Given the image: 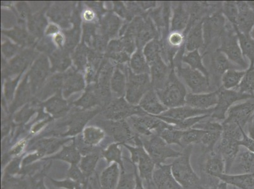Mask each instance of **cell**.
<instances>
[{
  "label": "cell",
  "instance_id": "24",
  "mask_svg": "<svg viewBox=\"0 0 254 189\" xmlns=\"http://www.w3.org/2000/svg\"><path fill=\"white\" fill-rule=\"evenodd\" d=\"M239 39V43L244 57L250 60V65L254 66V40L251 34H244L233 26Z\"/></svg>",
  "mask_w": 254,
  "mask_h": 189
},
{
  "label": "cell",
  "instance_id": "22",
  "mask_svg": "<svg viewBox=\"0 0 254 189\" xmlns=\"http://www.w3.org/2000/svg\"><path fill=\"white\" fill-rule=\"evenodd\" d=\"M211 70L216 75L222 77L224 73L230 70H235V65L228 59L225 54L216 49L211 56Z\"/></svg>",
  "mask_w": 254,
  "mask_h": 189
},
{
  "label": "cell",
  "instance_id": "18",
  "mask_svg": "<svg viewBox=\"0 0 254 189\" xmlns=\"http://www.w3.org/2000/svg\"><path fill=\"white\" fill-rule=\"evenodd\" d=\"M213 110L214 108L207 110H200L194 109V108L186 105L182 106V107L169 109L160 116L175 120H179V121H183V120L190 119L191 117L204 116V115H211Z\"/></svg>",
  "mask_w": 254,
  "mask_h": 189
},
{
  "label": "cell",
  "instance_id": "17",
  "mask_svg": "<svg viewBox=\"0 0 254 189\" xmlns=\"http://www.w3.org/2000/svg\"><path fill=\"white\" fill-rule=\"evenodd\" d=\"M140 107L147 114L160 116L169 109L166 107L159 99L158 94L153 89L145 94L140 102Z\"/></svg>",
  "mask_w": 254,
  "mask_h": 189
},
{
  "label": "cell",
  "instance_id": "25",
  "mask_svg": "<svg viewBox=\"0 0 254 189\" xmlns=\"http://www.w3.org/2000/svg\"><path fill=\"white\" fill-rule=\"evenodd\" d=\"M143 52L149 66L159 59H163L162 45L160 40L155 39L150 41L144 46Z\"/></svg>",
  "mask_w": 254,
  "mask_h": 189
},
{
  "label": "cell",
  "instance_id": "37",
  "mask_svg": "<svg viewBox=\"0 0 254 189\" xmlns=\"http://www.w3.org/2000/svg\"><path fill=\"white\" fill-rule=\"evenodd\" d=\"M161 41H165L171 47L180 49L185 46L186 36L184 32L172 31L170 32L166 39Z\"/></svg>",
  "mask_w": 254,
  "mask_h": 189
},
{
  "label": "cell",
  "instance_id": "51",
  "mask_svg": "<svg viewBox=\"0 0 254 189\" xmlns=\"http://www.w3.org/2000/svg\"><path fill=\"white\" fill-rule=\"evenodd\" d=\"M25 145V142H21L18 144L17 146H16L15 148H13V150L11 151V153L12 154H17L19 153L20 151L22 150L23 147Z\"/></svg>",
  "mask_w": 254,
  "mask_h": 189
},
{
  "label": "cell",
  "instance_id": "8",
  "mask_svg": "<svg viewBox=\"0 0 254 189\" xmlns=\"http://www.w3.org/2000/svg\"><path fill=\"white\" fill-rule=\"evenodd\" d=\"M216 152L220 154L225 163V174H228L239 151V141L221 134Z\"/></svg>",
  "mask_w": 254,
  "mask_h": 189
},
{
  "label": "cell",
  "instance_id": "33",
  "mask_svg": "<svg viewBox=\"0 0 254 189\" xmlns=\"http://www.w3.org/2000/svg\"><path fill=\"white\" fill-rule=\"evenodd\" d=\"M205 133V131L195 128L184 131L181 139L182 146H184V145L190 146L192 144L200 143Z\"/></svg>",
  "mask_w": 254,
  "mask_h": 189
},
{
  "label": "cell",
  "instance_id": "26",
  "mask_svg": "<svg viewBox=\"0 0 254 189\" xmlns=\"http://www.w3.org/2000/svg\"><path fill=\"white\" fill-rule=\"evenodd\" d=\"M202 59V56L200 54L199 50H195L185 54L182 57V63L187 64L193 70L200 71L207 77L209 78V71L204 66Z\"/></svg>",
  "mask_w": 254,
  "mask_h": 189
},
{
  "label": "cell",
  "instance_id": "40",
  "mask_svg": "<svg viewBox=\"0 0 254 189\" xmlns=\"http://www.w3.org/2000/svg\"><path fill=\"white\" fill-rule=\"evenodd\" d=\"M202 121L195 124L192 128L198 129V130H202L205 131H219L222 132L223 125L222 124L218 123V122L212 121H206L203 123Z\"/></svg>",
  "mask_w": 254,
  "mask_h": 189
},
{
  "label": "cell",
  "instance_id": "14",
  "mask_svg": "<svg viewBox=\"0 0 254 189\" xmlns=\"http://www.w3.org/2000/svg\"><path fill=\"white\" fill-rule=\"evenodd\" d=\"M218 100L217 91L208 93L188 94L186 96V105L200 110H207L214 108Z\"/></svg>",
  "mask_w": 254,
  "mask_h": 189
},
{
  "label": "cell",
  "instance_id": "13",
  "mask_svg": "<svg viewBox=\"0 0 254 189\" xmlns=\"http://www.w3.org/2000/svg\"><path fill=\"white\" fill-rule=\"evenodd\" d=\"M190 16L189 3L178 2L172 6L170 32H184L188 27Z\"/></svg>",
  "mask_w": 254,
  "mask_h": 189
},
{
  "label": "cell",
  "instance_id": "4",
  "mask_svg": "<svg viewBox=\"0 0 254 189\" xmlns=\"http://www.w3.org/2000/svg\"><path fill=\"white\" fill-rule=\"evenodd\" d=\"M142 142L145 151L157 166L162 165L166 159L179 158L182 153L173 150L162 138L154 135Z\"/></svg>",
  "mask_w": 254,
  "mask_h": 189
},
{
  "label": "cell",
  "instance_id": "5",
  "mask_svg": "<svg viewBox=\"0 0 254 189\" xmlns=\"http://www.w3.org/2000/svg\"><path fill=\"white\" fill-rule=\"evenodd\" d=\"M218 100L211 117L214 120L226 119L228 110L232 107L233 103L240 100L254 98V96L240 93L236 90H227L222 87L218 89Z\"/></svg>",
  "mask_w": 254,
  "mask_h": 189
},
{
  "label": "cell",
  "instance_id": "53",
  "mask_svg": "<svg viewBox=\"0 0 254 189\" xmlns=\"http://www.w3.org/2000/svg\"><path fill=\"white\" fill-rule=\"evenodd\" d=\"M56 39L57 43L60 45V44L62 43V41H63V37L59 34V35L57 36L56 39Z\"/></svg>",
  "mask_w": 254,
  "mask_h": 189
},
{
  "label": "cell",
  "instance_id": "46",
  "mask_svg": "<svg viewBox=\"0 0 254 189\" xmlns=\"http://www.w3.org/2000/svg\"><path fill=\"white\" fill-rule=\"evenodd\" d=\"M247 124H248V136L254 140V112Z\"/></svg>",
  "mask_w": 254,
  "mask_h": 189
},
{
  "label": "cell",
  "instance_id": "3",
  "mask_svg": "<svg viewBox=\"0 0 254 189\" xmlns=\"http://www.w3.org/2000/svg\"><path fill=\"white\" fill-rule=\"evenodd\" d=\"M219 43L220 44L217 49L225 54L233 64L245 70L249 68L248 64L245 60L240 49L236 32L230 23L226 24Z\"/></svg>",
  "mask_w": 254,
  "mask_h": 189
},
{
  "label": "cell",
  "instance_id": "6",
  "mask_svg": "<svg viewBox=\"0 0 254 189\" xmlns=\"http://www.w3.org/2000/svg\"><path fill=\"white\" fill-rule=\"evenodd\" d=\"M178 77H181L193 94L208 93L211 91L209 78L199 71L189 66H182L175 68Z\"/></svg>",
  "mask_w": 254,
  "mask_h": 189
},
{
  "label": "cell",
  "instance_id": "19",
  "mask_svg": "<svg viewBox=\"0 0 254 189\" xmlns=\"http://www.w3.org/2000/svg\"><path fill=\"white\" fill-rule=\"evenodd\" d=\"M204 47L203 20L198 22L187 34L185 47L188 52L203 49Z\"/></svg>",
  "mask_w": 254,
  "mask_h": 189
},
{
  "label": "cell",
  "instance_id": "27",
  "mask_svg": "<svg viewBox=\"0 0 254 189\" xmlns=\"http://www.w3.org/2000/svg\"><path fill=\"white\" fill-rule=\"evenodd\" d=\"M184 131L178 130L174 126L168 124L159 131L157 135L162 138L168 144H177L182 146L181 139Z\"/></svg>",
  "mask_w": 254,
  "mask_h": 189
},
{
  "label": "cell",
  "instance_id": "1",
  "mask_svg": "<svg viewBox=\"0 0 254 189\" xmlns=\"http://www.w3.org/2000/svg\"><path fill=\"white\" fill-rule=\"evenodd\" d=\"M192 146L185 149L182 155L177 158L172 165L173 177L184 189H200L201 182L191 167L190 155Z\"/></svg>",
  "mask_w": 254,
  "mask_h": 189
},
{
  "label": "cell",
  "instance_id": "50",
  "mask_svg": "<svg viewBox=\"0 0 254 189\" xmlns=\"http://www.w3.org/2000/svg\"><path fill=\"white\" fill-rule=\"evenodd\" d=\"M32 189H46L45 186L44 185L43 179L34 182L32 184Z\"/></svg>",
  "mask_w": 254,
  "mask_h": 189
},
{
  "label": "cell",
  "instance_id": "45",
  "mask_svg": "<svg viewBox=\"0 0 254 189\" xmlns=\"http://www.w3.org/2000/svg\"><path fill=\"white\" fill-rule=\"evenodd\" d=\"M20 160H15L6 168V172L9 174H14L18 172L19 167Z\"/></svg>",
  "mask_w": 254,
  "mask_h": 189
},
{
  "label": "cell",
  "instance_id": "11",
  "mask_svg": "<svg viewBox=\"0 0 254 189\" xmlns=\"http://www.w3.org/2000/svg\"><path fill=\"white\" fill-rule=\"evenodd\" d=\"M254 112V98L249 99L246 102L233 105L227 112L225 121L232 122L244 129Z\"/></svg>",
  "mask_w": 254,
  "mask_h": 189
},
{
  "label": "cell",
  "instance_id": "54",
  "mask_svg": "<svg viewBox=\"0 0 254 189\" xmlns=\"http://www.w3.org/2000/svg\"><path fill=\"white\" fill-rule=\"evenodd\" d=\"M219 189H227V184L225 182H222L218 186Z\"/></svg>",
  "mask_w": 254,
  "mask_h": 189
},
{
  "label": "cell",
  "instance_id": "28",
  "mask_svg": "<svg viewBox=\"0 0 254 189\" xmlns=\"http://www.w3.org/2000/svg\"><path fill=\"white\" fill-rule=\"evenodd\" d=\"M246 74V71L230 70L226 71L221 77L222 87L227 90L237 89Z\"/></svg>",
  "mask_w": 254,
  "mask_h": 189
},
{
  "label": "cell",
  "instance_id": "7",
  "mask_svg": "<svg viewBox=\"0 0 254 189\" xmlns=\"http://www.w3.org/2000/svg\"><path fill=\"white\" fill-rule=\"evenodd\" d=\"M226 18L222 11H218L205 17L203 20V34H204V51L210 46L219 40L224 29L225 28Z\"/></svg>",
  "mask_w": 254,
  "mask_h": 189
},
{
  "label": "cell",
  "instance_id": "38",
  "mask_svg": "<svg viewBox=\"0 0 254 189\" xmlns=\"http://www.w3.org/2000/svg\"><path fill=\"white\" fill-rule=\"evenodd\" d=\"M98 159L99 156L96 154H88V155L83 158L80 166L83 174L87 175V176L91 175L96 167Z\"/></svg>",
  "mask_w": 254,
  "mask_h": 189
},
{
  "label": "cell",
  "instance_id": "48",
  "mask_svg": "<svg viewBox=\"0 0 254 189\" xmlns=\"http://www.w3.org/2000/svg\"><path fill=\"white\" fill-rule=\"evenodd\" d=\"M44 154L41 153V152H39V153L36 154H32V155H29L27 156L26 158L25 159L24 161H23V164L26 165L28 164V163L32 162L34 160H36V159L41 157L43 156Z\"/></svg>",
  "mask_w": 254,
  "mask_h": 189
},
{
  "label": "cell",
  "instance_id": "34",
  "mask_svg": "<svg viewBox=\"0 0 254 189\" xmlns=\"http://www.w3.org/2000/svg\"><path fill=\"white\" fill-rule=\"evenodd\" d=\"M222 13L231 24L232 25H236L238 15H239V8H238L236 1H227L223 2Z\"/></svg>",
  "mask_w": 254,
  "mask_h": 189
},
{
  "label": "cell",
  "instance_id": "31",
  "mask_svg": "<svg viewBox=\"0 0 254 189\" xmlns=\"http://www.w3.org/2000/svg\"><path fill=\"white\" fill-rule=\"evenodd\" d=\"M238 167L243 171L244 174L254 175V153L246 151L242 152L237 155ZM235 159V160H236Z\"/></svg>",
  "mask_w": 254,
  "mask_h": 189
},
{
  "label": "cell",
  "instance_id": "12",
  "mask_svg": "<svg viewBox=\"0 0 254 189\" xmlns=\"http://www.w3.org/2000/svg\"><path fill=\"white\" fill-rule=\"evenodd\" d=\"M152 183L156 189H184L173 177L172 165H159L154 170Z\"/></svg>",
  "mask_w": 254,
  "mask_h": 189
},
{
  "label": "cell",
  "instance_id": "49",
  "mask_svg": "<svg viewBox=\"0 0 254 189\" xmlns=\"http://www.w3.org/2000/svg\"><path fill=\"white\" fill-rule=\"evenodd\" d=\"M10 189H28V185L25 181H20L11 185Z\"/></svg>",
  "mask_w": 254,
  "mask_h": 189
},
{
  "label": "cell",
  "instance_id": "42",
  "mask_svg": "<svg viewBox=\"0 0 254 189\" xmlns=\"http://www.w3.org/2000/svg\"><path fill=\"white\" fill-rule=\"evenodd\" d=\"M135 184L132 174H122L117 189H135Z\"/></svg>",
  "mask_w": 254,
  "mask_h": 189
},
{
  "label": "cell",
  "instance_id": "21",
  "mask_svg": "<svg viewBox=\"0 0 254 189\" xmlns=\"http://www.w3.org/2000/svg\"><path fill=\"white\" fill-rule=\"evenodd\" d=\"M223 182L240 189H254V175L243 174L228 175L224 174L219 177Z\"/></svg>",
  "mask_w": 254,
  "mask_h": 189
},
{
  "label": "cell",
  "instance_id": "35",
  "mask_svg": "<svg viewBox=\"0 0 254 189\" xmlns=\"http://www.w3.org/2000/svg\"><path fill=\"white\" fill-rule=\"evenodd\" d=\"M222 132L219 131H205L200 143L204 146L206 152L214 151V145L220 139Z\"/></svg>",
  "mask_w": 254,
  "mask_h": 189
},
{
  "label": "cell",
  "instance_id": "55",
  "mask_svg": "<svg viewBox=\"0 0 254 189\" xmlns=\"http://www.w3.org/2000/svg\"><path fill=\"white\" fill-rule=\"evenodd\" d=\"M85 15H87V17H85V18H86V19H91V18H92V17H93V14H92V13L91 12H86L85 13Z\"/></svg>",
  "mask_w": 254,
  "mask_h": 189
},
{
  "label": "cell",
  "instance_id": "41",
  "mask_svg": "<svg viewBox=\"0 0 254 189\" xmlns=\"http://www.w3.org/2000/svg\"><path fill=\"white\" fill-rule=\"evenodd\" d=\"M105 158L107 159L108 161H116L119 163L121 167L123 168L122 161L121 151L118 147V144H114L111 146L107 151L104 153Z\"/></svg>",
  "mask_w": 254,
  "mask_h": 189
},
{
  "label": "cell",
  "instance_id": "2",
  "mask_svg": "<svg viewBox=\"0 0 254 189\" xmlns=\"http://www.w3.org/2000/svg\"><path fill=\"white\" fill-rule=\"evenodd\" d=\"M179 78L174 67H172L165 86L156 91L159 99L168 109L186 105V96L188 94L183 83Z\"/></svg>",
  "mask_w": 254,
  "mask_h": 189
},
{
  "label": "cell",
  "instance_id": "36",
  "mask_svg": "<svg viewBox=\"0 0 254 189\" xmlns=\"http://www.w3.org/2000/svg\"><path fill=\"white\" fill-rule=\"evenodd\" d=\"M55 158L67 161L72 165H76L80 161V154L74 146L64 147L61 153L55 156Z\"/></svg>",
  "mask_w": 254,
  "mask_h": 189
},
{
  "label": "cell",
  "instance_id": "9",
  "mask_svg": "<svg viewBox=\"0 0 254 189\" xmlns=\"http://www.w3.org/2000/svg\"><path fill=\"white\" fill-rule=\"evenodd\" d=\"M152 89L149 74L132 75L129 83L127 98L131 103H138Z\"/></svg>",
  "mask_w": 254,
  "mask_h": 189
},
{
  "label": "cell",
  "instance_id": "47",
  "mask_svg": "<svg viewBox=\"0 0 254 189\" xmlns=\"http://www.w3.org/2000/svg\"><path fill=\"white\" fill-rule=\"evenodd\" d=\"M51 181H52L53 182H54L55 185L59 187H64V188H68L69 189H74L75 187V184L73 183L72 182L70 181H64V182H55L54 181H53L52 179H51Z\"/></svg>",
  "mask_w": 254,
  "mask_h": 189
},
{
  "label": "cell",
  "instance_id": "30",
  "mask_svg": "<svg viewBox=\"0 0 254 189\" xmlns=\"http://www.w3.org/2000/svg\"><path fill=\"white\" fill-rule=\"evenodd\" d=\"M240 93L254 96V66H249L244 77L236 89Z\"/></svg>",
  "mask_w": 254,
  "mask_h": 189
},
{
  "label": "cell",
  "instance_id": "20",
  "mask_svg": "<svg viewBox=\"0 0 254 189\" xmlns=\"http://www.w3.org/2000/svg\"><path fill=\"white\" fill-rule=\"evenodd\" d=\"M208 155L205 161L204 170L207 174L219 179L224 174H225V165L220 154L215 151L207 152Z\"/></svg>",
  "mask_w": 254,
  "mask_h": 189
},
{
  "label": "cell",
  "instance_id": "43",
  "mask_svg": "<svg viewBox=\"0 0 254 189\" xmlns=\"http://www.w3.org/2000/svg\"><path fill=\"white\" fill-rule=\"evenodd\" d=\"M239 145L246 147L248 151L254 153V140L249 137L244 130L242 131V139L240 141Z\"/></svg>",
  "mask_w": 254,
  "mask_h": 189
},
{
  "label": "cell",
  "instance_id": "58",
  "mask_svg": "<svg viewBox=\"0 0 254 189\" xmlns=\"http://www.w3.org/2000/svg\"><path fill=\"white\" fill-rule=\"evenodd\" d=\"M149 189H151V186H149Z\"/></svg>",
  "mask_w": 254,
  "mask_h": 189
},
{
  "label": "cell",
  "instance_id": "32",
  "mask_svg": "<svg viewBox=\"0 0 254 189\" xmlns=\"http://www.w3.org/2000/svg\"><path fill=\"white\" fill-rule=\"evenodd\" d=\"M131 68L137 75L149 74L150 68L142 50H138L133 55L131 61Z\"/></svg>",
  "mask_w": 254,
  "mask_h": 189
},
{
  "label": "cell",
  "instance_id": "56",
  "mask_svg": "<svg viewBox=\"0 0 254 189\" xmlns=\"http://www.w3.org/2000/svg\"><path fill=\"white\" fill-rule=\"evenodd\" d=\"M200 189H218V188H217V187H216V186H212V187H209V188H201Z\"/></svg>",
  "mask_w": 254,
  "mask_h": 189
},
{
  "label": "cell",
  "instance_id": "15",
  "mask_svg": "<svg viewBox=\"0 0 254 189\" xmlns=\"http://www.w3.org/2000/svg\"><path fill=\"white\" fill-rule=\"evenodd\" d=\"M149 68L152 88L156 92L158 91L165 86L169 78L172 67L168 65L163 59H161L152 64Z\"/></svg>",
  "mask_w": 254,
  "mask_h": 189
},
{
  "label": "cell",
  "instance_id": "39",
  "mask_svg": "<svg viewBox=\"0 0 254 189\" xmlns=\"http://www.w3.org/2000/svg\"><path fill=\"white\" fill-rule=\"evenodd\" d=\"M103 138V133L94 128H88L85 131L84 140L87 144H95Z\"/></svg>",
  "mask_w": 254,
  "mask_h": 189
},
{
  "label": "cell",
  "instance_id": "23",
  "mask_svg": "<svg viewBox=\"0 0 254 189\" xmlns=\"http://www.w3.org/2000/svg\"><path fill=\"white\" fill-rule=\"evenodd\" d=\"M137 163L140 177L149 184L152 183V176L156 164L144 148L140 152Z\"/></svg>",
  "mask_w": 254,
  "mask_h": 189
},
{
  "label": "cell",
  "instance_id": "16",
  "mask_svg": "<svg viewBox=\"0 0 254 189\" xmlns=\"http://www.w3.org/2000/svg\"><path fill=\"white\" fill-rule=\"evenodd\" d=\"M239 8L237 24L233 25L244 34H251L254 27V11L249 7L247 1H236Z\"/></svg>",
  "mask_w": 254,
  "mask_h": 189
},
{
  "label": "cell",
  "instance_id": "44",
  "mask_svg": "<svg viewBox=\"0 0 254 189\" xmlns=\"http://www.w3.org/2000/svg\"><path fill=\"white\" fill-rule=\"evenodd\" d=\"M84 174L82 171H80L78 168L76 167V165H72L69 171V176L70 178L75 180L78 182H84Z\"/></svg>",
  "mask_w": 254,
  "mask_h": 189
},
{
  "label": "cell",
  "instance_id": "52",
  "mask_svg": "<svg viewBox=\"0 0 254 189\" xmlns=\"http://www.w3.org/2000/svg\"><path fill=\"white\" fill-rule=\"evenodd\" d=\"M135 175H136V184L135 187V189H144V188H143L142 185V182L138 178L137 176V172H135Z\"/></svg>",
  "mask_w": 254,
  "mask_h": 189
},
{
  "label": "cell",
  "instance_id": "10",
  "mask_svg": "<svg viewBox=\"0 0 254 189\" xmlns=\"http://www.w3.org/2000/svg\"><path fill=\"white\" fill-rule=\"evenodd\" d=\"M132 125L135 130L140 135L148 137L156 135L159 131L165 128L168 123L157 118L152 115L145 114L140 117L131 119Z\"/></svg>",
  "mask_w": 254,
  "mask_h": 189
},
{
  "label": "cell",
  "instance_id": "57",
  "mask_svg": "<svg viewBox=\"0 0 254 189\" xmlns=\"http://www.w3.org/2000/svg\"><path fill=\"white\" fill-rule=\"evenodd\" d=\"M251 36L252 38H253L254 40V27L253 29V31H252V32H251Z\"/></svg>",
  "mask_w": 254,
  "mask_h": 189
},
{
  "label": "cell",
  "instance_id": "29",
  "mask_svg": "<svg viewBox=\"0 0 254 189\" xmlns=\"http://www.w3.org/2000/svg\"><path fill=\"white\" fill-rule=\"evenodd\" d=\"M119 177V168L117 164H113L103 172L101 177L102 189H114Z\"/></svg>",
  "mask_w": 254,
  "mask_h": 189
}]
</instances>
